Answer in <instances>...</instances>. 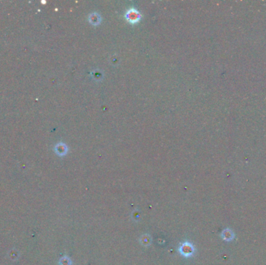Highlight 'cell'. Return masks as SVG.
Wrapping results in <instances>:
<instances>
[{"label":"cell","instance_id":"1","mask_svg":"<svg viewBox=\"0 0 266 265\" xmlns=\"http://www.w3.org/2000/svg\"><path fill=\"white\" fill-rule=\"evenodd\" d=\"M141 14L135 8H130L125 14V18L131 24H136L141 19Z\"/></svg>","mask_w":266,"mask_h":265},{"label":"cell","instance_id":"2","mask_svg":"<svg viewBox=\"0 0 266 265\" xmlns=\"http://www.w3.org/2000/svg\"><path fill=\"white\" fill-rule=\"evenodd\" d=\"M179 250H180L181 253H182V255H184V257H190L192 256L194 253L193 246H192V245L191 244V243H187V242L183 243V244L181 246Z\"/></svg>","mask_w":266,"mask_h":265},{"label":"cell","instance_id":"3","mask_svg":"<svg viewBox=\"0 0 266 265\" xmlns=\"http://www.w3.org/2000/svg\"><path fill=\"white\" fill-rule=\"evenodd\" d=\"M100 17L97 13H93L89 16V21L93 25H97L100 23Z\"/></svg>","mask_w":266,"mask_h":265},{"label":"cell","instance_id":"4","mask_svg":"<svg viewBox=\"0 0 266 265\" xmlns=\"http://www.w3.org/2000/svg\"><path fill=\"white\" fill-rule=\"evenodd\" d=\"M55 150H56L58 154L63 156V155H65L66 153L67 148L66 145H64V144H59V145H58L56 146V149Z\"/></svg>","mask_w":266,"mask_h":265},{"label":"cell","instance_id":"5","mask_svg":"<svg viewBox=\"0 0 266 265\" xmlns=\"http://www.w3.org/2000/svg\"><path fill=\"white\" fill-rule=\"evenodd\" d=\"M60 265H71V261L68 257H62L60 260Z\"/></svg>","mask_w":266,"mask_h":265}]
</instances>
